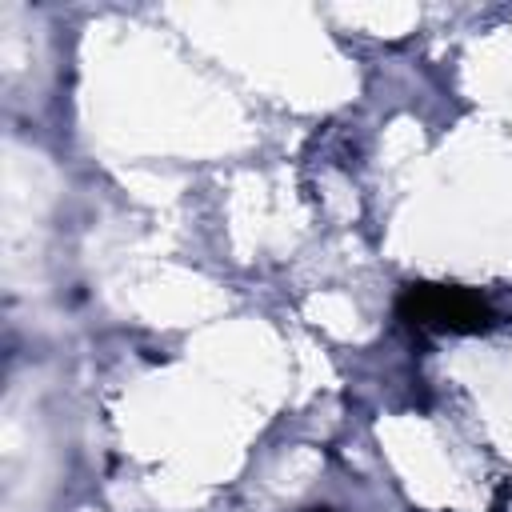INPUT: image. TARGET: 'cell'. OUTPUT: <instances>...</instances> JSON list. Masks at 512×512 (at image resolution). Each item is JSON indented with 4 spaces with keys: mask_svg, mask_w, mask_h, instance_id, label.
I'll use <instances>...</instances> for the list:
<instances>
[{
    "mask_svg": "<svg viewBox=\"0 0 512 512\" xmlns=\"http://www.w3.org/2000/svg\"><path fill=\"white\" fill-rule=\"evenodd\" d=\"M416 300V316L424 320H440L448 328H476L484 324V308L468 296H456L452 288H412L408 292Z\"/></svg>",
    "mask_w": 512,
    "mask_h": 512,
    "instance_id": "1",
    "label": "cell"
}]
</instances>
